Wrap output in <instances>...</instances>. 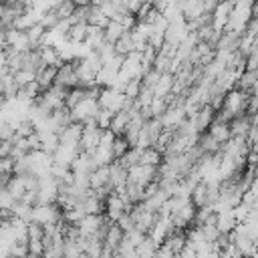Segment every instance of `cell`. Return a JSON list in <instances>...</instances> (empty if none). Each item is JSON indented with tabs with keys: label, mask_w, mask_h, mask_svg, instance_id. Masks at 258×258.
<instances>
[{
	"label": "cell",
	"mask_w": 258,
	"mask_h": 258,
	"mask_svg": "<svg viewBox=\"0 0 258 258\" xmlns=\"http://www.w3.org/2000/svg\"><path fill=\"white\" fill-rule=\"evenodd\" d=\"M206 133L222 147L230 137H232V133H230V125H228V121H222V119H218V117H214V121L208 125V129H206Z\"/></svg>",
	"instance_id": "cell-3"
},
{
	"label": "cell",
	"mask_w": 258,
	"mask_h": 258,
	"mask_svg": "<svg viewBox=\"0 0 258 258\" xmlns=\"http://www.w3.org/2000/svg\"><path fill=\"white\" fill-rule=\"evenodd\" d=\"M127 151H129V143L125 141V137H123V135H115V139H113V143H111L113 161H115V159H121Z\"/></svg>",
	"instance_id": "cell-8"
},
{
	"label": "cell",
	"mask_w": 258,
	"mask_h": 258,
	"mask_svg": "<svg viewBox=\"0 0 258 258\" xmlns=\"http://www.w3.org/2000/svg\"><path fill=\"white\" fill-rule=\"evenodd\" d=\"M248 258H254V256H248Z\"/></svg>",
	"instance_id": "cell-11"
},
{
	"label": "cell",
	"mask_w": 258,
	"mask_h": 258,
	"mask_svg": "<svg viewBox=\"0 0 258 258\" xmlns=\"http://www.w3.org/2000/svg\"><path fill=\"white\" fill-rule=\"evenodd\" d=\"M254 85H256V71H242L236 79V87L238 91L246 93V95H254Z\"/></svg>",
	"instance_id": "cell-5"
},
{
	"label": "cell",
	"mask_w": 258,
	"mask_h": 258,
	"mask_svg": "<svg viewBox=\"0 0 258 258\" xmlns=\"http://www.w3.org/2000/svg\"><path fill=\"white\" fill-rule=\"evenodd\" d=\"M73 10H75V4H73L71 0H60V2L52 8V12H54L56 20H69V18H71V14H73Z\"/></svg>",
	"instance_id": "cell-7"
},
{
	"label": "cell",
	"mask_w": 258,
	"mask_h": 258,
	"mask_svg": "<svg viewBox=\"0 0 258 258\" xmlns=\"http://www.w3.org/2000/svg\"><path fill=\"white\" fill-rule=\"evenodd\" d=\"M75 4V8H83V6H91V0H71Z\"/></svg>",
	"instance_id": "cell-9"
},
{
	"label": "cell",
	"mask_w": 258,
	"mask_h": 258,
	"mask_svg": "<svg viewBox=\"0 0 258 258\" xmlns=\"http://www.w3.org/2000/svg\"><path fill=\"white\" fill-rule=\"evenodd\" d=\"M54 77H56V67H52V64H44V67H40V69L36 71V75H34V83L38 85L40 93L46 91L48 87H52Z\"/></svg>",
	"instance_id": "cell-4"
},
{
	"label": "cell",
	"mask_w": 258,
	"mask_h": 258,
	"mask_svg": "<svg viewBox=\"0 0 258 258\" xmlns=\"http://www.w3.org/2000/svg\"><path fill=\"white\" fill-rule=\"evenodd\" d=\"M4 103V91H2V83H0V105Z\"/></svg>",
	"instance_id": "cell-10"
},
{
	"label": "cell",
	"mask_w": 258,
	"mask_h": 258,
	"mask_svg": "<svg viewBox=\"0 0 258 258\" xmlns=\"http://www.w3.org/2000/svg\"><path fill=\"white\" fill-rule=\"evenodd\" d=\"M52 85H56L60 89H67V91L79 87V77H77V71H75V60L60 62L56 67V77H54Z\"/></svg>",
	"instance_id": "cell-2"
},
{
	"label": "cell",
	"mask_w": 258,
	"mask_h": 258,
	"mask_svg": "<svg viewBox=\"0 0 258 258\" xmlns=\"http://www.w3.org/2000/svg\"><path fill=\"white\" fill-rule=\"evenodd\" d=\"M157 167L159 165H147V163H135L131 167H127V181L147 187L149 183L157 181Z\"/></svg>",
	"instance_id": "cell-1"
},
{
	"label": "cell",
	"mask_w": 258,
	"mask_h": 258,
	"mask_svg": "<svg viewBox=\"0 0 258 258\" xmlns=\"http://www.w3.org/2000/svg\"><path fill=\"white\" fill-rule=\"evenodd\" d=\"M125 32H127V30H125V28H123V26H121L117 20H109V22H107V26L103 28L105 42H111V44H113L117 38H121Z\"/></svg>",
	"instance_id": "cell-6"
}]
</instances>
